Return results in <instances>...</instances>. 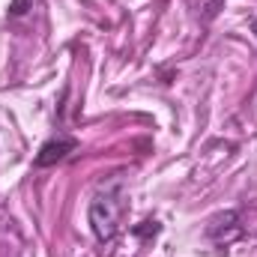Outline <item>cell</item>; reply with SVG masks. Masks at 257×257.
<instances>
[{
    "mask_svg": "<svg viewBox=\"0 0 257 257\" xmlns=\"http://www.w3.org/2000/svg\"><path fill=\"white\" fill-rule=\"evenodd\" d=\"M128 215V194L120 180L102 186L90 200V227L99 242H108L120 233L123 221Z\"/></svg>",
    "mask_w": 257,
    "mask_h": 257,
    "instance_id": "1",
    "label": "cell"
},
{
    "mask_svg": "<svg viewBox=\"0 0 257 257\" xmlns=\"http://www.w3.org/2000/svg\"><path fill=\"white\" fill-rule=\"evenodd\" d=\"M75 147H78V141L75 138H51V141H45L42 147H39V153H36V159H33V165L36 168H48V165H57V162H63L69 153H75Z\"/></svg>",
    "mask_w": 257,
    "mask_h": 257,
    "instance_id": "2",
    "label": "cell"
},
{
    "mask_svg": "<svg viewBox=\"0 0 257 257\" xmlns=\"http://www.w3.org/2000/svg\"><path fill=\"white\" fill-rule=\"evenodd\" d=\"M254 36H257V21H254Z\"/></svg>",
    "mask_w": 257,
    "mask_h": 257,
    "instance_id": "3",
    "label": "cell"
}]
</instances>
